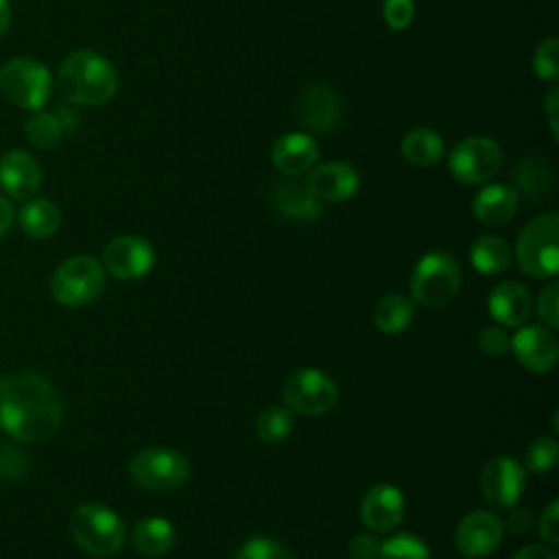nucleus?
<instances>
[{
  "instance_id": "obj_9",
  "label": "nucleus",
  "mask_w": 559,
  "mask_h": 559,
  "mask_svg": "<svg viewBox=\"0 0 559 559\" xmlns=\"http://www.w3.org/2000/svg\"><path fill=\"white\" fill-rule=\"evenodd\" d=\"M282 395L288 411L319 417L334 408L338 400V386L325 371L314 367H301L286 378Z\"/></svg>"
},
{
  "instance_id": "obj_39",
  "label": "nucleus",
  "mask_w": 559,
  "mask_h": 559,
  "mask_svg": "<svg viewBox=\"0 0 559 559\" xmlns=\"http://www.w3.org/2000/svg\"><path fill=\"white\" fill-rule=\"evenodd\" d=\"M539 535L548 544L559 542V502L557 500H550L548 507L544 509V513L539 518Z\"/></svg>"
},
{
  "instance_id": "obj_37",
  "label": "nucleus",
  "mask_w": 559,
  "mask_h": 559,
  "mask_svg": "<svg viewBox=\"0 0 559 559\" xmlns=\"http://www.w3.org/2000/svg\"><path fill=\"white\" fill-rule=\"evenodd\" d=\"M382 15H384V22L393 31H402L413 22L415 4H413V0H384Z\"/></svg>"
},
{
  "instance_id": "obj_16",
  "label": "nucleus",
  "mask_w": 559,
  "mask_h": 559,
  "mask_svg": "<svg viewBox=\"0 0 559 559\" xmlns=\"http://www.w3.org/2000/svg\"><path fill=\"white\" fill-rule=\"evenodd\" d=\"M41 186V166L35 155L13 148L0 157V188L11 199L26 201Z\"/></svg>"
},
{
  "instance_id": "obj_33",
  "label": "nucleus",
  "mask_w": 559,
  "mask_h": 559,
  "mask_svg": "<svg viewBox=\"0 0 559 559\" xmlns=\"http://www.w3.org/2000/svg\"><path fill=\"white\" fill-rule=\"evenodd\" d=\"M533 72L542 81H557L559 76V41L557 37H546L537 44L533 52Z\"/></svg>"
},
{
  "instance_id": "obj_17",
  "label": "nucleus",
  "mask_w": 559,
  "mask_h": 559,
  "mask_svg": "<svg viewBox=\"0 0 559 559\" xmlns=\"http://www.w3.org/2000/svg\"><path fill=\"white\" fill-rule=\"evenodd\" d=\"M306 186L319 201H347L358 192L360 175L349 162H328L310 168Z\"/></svg>"
},
{
  "instance_id": "obj_15",
  "label": "nucleus",
  "mask_w": 559,
  "mask_h": 559,
  "mask_svg": "<svg viewBox=\"0 0 559 559\" xmlns=\"http://www.w3.org/2000/svg\"><path fill=\"white\" fill-rule=\"evenodd\" d=\"M404 493L389 483L373 485L360 502V520L369 531L389 533L404 515Z\"/></svg>"
},
{
  "instance_id": "obj_8",
  "label": "nucleus",
  "mask_w": 559,
  "mask_h": 559,
  "mask_svg": "<svg viewBox=\"0 0 559 559\" xmlns=\"http://www.w3.org/2000/svg\"><path fill=\"white\" fill-rule=\"evenodd\" d=\"M131 480L146 491H175L190 474L188 459L168 448H144L129 463Z\"/></svg>"
},
{
  "instance_id": "obj_18",
  "label": "nucleus",
  "mask_w": 559,
  "mask_h": 559,
  "mask_svg": "<svg viewBox=\"0 0 559 559\" xmlns=\"http://www.w3.org/2000/svg\"><path fill=\"white\" fill-rule=\"evenodd\" d=\"M319 159L317 142L306 133H284L271 148L273 166L286 177H299L308 173Z\"/></svg>"
},
{
  "instance_id": "obj_25",
  "label": "nucleus",
  "mask_w": 559,
  "mask_h": 559,
  "mask_svg": "<svg viewBox=\"0 0 559 559\" xmlns=\"http://www.w3.org/2000/svg\"><path fill=\"white\" fill-rule=\"evenodd\" d=\"M17 223L31 238H50L61 225V212L48 199H28L17 214Z\"/></svg>"
},
{
  "instance_id": "obj_20",
  "label": "nucleus",
  "mask_w": 559,
  "mask_h": 559,
  "mask_svg": "<svg viewBox=\"0 0 559 559\" xmlns=\"http://www.w3.org/2000/svg\"><path fill=\"white\" fill-rule=\"evenodd\" d=\"M518 205L520 194L515 188L504 183H489L474 197L472 212L478 223L487 227H502L515 216Z\"/></svg>"
},
{
  "instance_id": "obj_11",
  "label": "nucleus",
  "mask_w": 559,
  "mask_h": 559,
  "mask_svg": "<svg viewBox=\"0 0 559 559\" xmlns=\"http://www.w3.org/2000/svg\"><path fill=\"white\" fill-rule=\"evenodd\" d=\"M524 487V467L513 456H496L480 472V493L496 509H513Z\"/></svg>"
},
{
  "instance_id": "obj_32",
  "label": "nucleus",
  "mask_w": 559,
  "mask_h": 559,
  "mask_svg": "<svg viewBox=\"0 0 559 559\" xmlns=\"http://www.w3.org/2000/svg\"><path fill=\"white\" fill-rule=\"evenodd\" d=\"M559 445L552 437H537L524 450V467L533 474L550 472L557 465Z\"/></svg>"
},
{
  "instance_id": "obj_40",
  "label": "nucleus",
  "mask_w": 559,
  "mask_h": 559,
  "mask_svg": "<svg viewBox=\"0 0 559 559\" xmlns=\"http://www.w3.org/2000/svg\"><path fill=\"white\" fill-rule=\"evenodd\" d=\"M349 559H380V544L376 537L360 533L349 544Z\"/></svg>"
},
{
  "instance_id": "obj_7",
  "label": "nucleus",
  "mask_w": 559,
  "mask_h": 559,
  "mask_svg": "<svg viewBox=\"0 0 559 559\" xmlns=\"http://www.w3.org/2000/svg\"><path fill=\"white\" fill-rule=\"evenodd\" d=\"M105 288V269L92 255L66 260L50 280V293L57 304L76 308L96 299Z\"/></svg>"
},
{
  "instance_id": "obj_26",
  "label": "nucleus",
  "mask_w": 559,
  "mask_h": 559,
  "mask_svg": "<svg viewBox=\"0 0 559 559\" xmlns=\"http://www.w3.org/2000/svg\"><path fill=\"white\" fill-rule=\"evenodd\" d=\"M415 317V301L400 293H389L373 308V325L384 334L404 332Z\"/></svg>"
},
{
  "instance_id": "obj_34",
  "label": "nucleus",
  "mask_w": 559,
  "mask_h": 559,
  "mask_svg": "<svg viewBox=\"0 0 559 559\" xmlns=\"http://www.w3.org/2000/svg\"><path fill=\"white\" fill-rule=\"evenodd\" d=\"M234 559H293V557L286 550V546H282L280 542L269 537H253L238 548Z\"/></svg>"
},
{
  "instance_id": "obj_21",
  "label": "nucleus",
  "mask_w": 559,
  "mask_h": 559,
  "mask_svg": "<svg viewBox=\"0 0 559 559\" xmlns=\"http://www.w3.org/2000/svg\"><path fill=\"white\" fill-rule=\"evenodd\" d=\"M299 116L312 131L325 133L338 124V98L328 85H312L299 98Z\"/></svg>"
},
{
  "instance_id": "obj_6",
  "label": "nucleus",
  "mask_w": 559,
  "mask_h": 559,
  "mask_svg": "<svg viewBox=\"0 0 559 559\" xmlns=\"http://www.w3.org/2000/svg\"><path fill=\"white\" fill-rule=\"evenodd\" d=\"M0 92L15 107L37 111L50 98L52 76L37 59L13 57L0 68Z\"/></svg>"
},
{
  "instance_id": "obj_41",
  "label": "nucleus",
  "mask_w": 559,
  "mask_h": 559,
  "mask_svg": "<svg viewBox=\"0 0 559 559\" xmlns=\"http://www.w3.org/2000/svg\"><path fill=\"white\" fill-rule=\"evenodd\" d=\"M507 528L513 535H528L533 531V513L528 509H515L507 518Z\"/></svg>"
},
{
  "instance_id": "obj_29",
  "label": "nucleus",
  "mask_w": 559,
  "mask_h": 559,
  "mask_svg": "<svg viewBox=\"0 0 559 559\" xmlns=\"http://www.w3.org/2000/svg\"><path fill=\"white\" fill-rule=\"evenodd\" d=\"M515 183L531 199L544 197L552 188V170L546 162L526 159L515 170Z\"/></svg>"
},
{
  "instance_id": "obj_24",
  "label": "nucleus",
  "mask_w": 559,
  "mask_h": 559,
  "mask_svg": "<svg viewBox=\"0 0 559 559\" xmlns=\"http://www.w3.org/2000/svg\"><path fill=\"white\" fill-rule=\"evenodd\" d=\"M469 262L480 275H500L511 264V247L500 236H478L469 247Z\"/></svg>"
},
{
  "instance_id": "obj_27",
  "label": "nucleus",
  "mask_w": 559,
  "mask_h": 559,
  "mask_svg": "<svg viewBox=\"0 0 559 559\" xmlns=\"http://www.w3.org/2000/svg\"><path fill=\"white\" fill-rule=\"evenodd\" d=\"M400 148H402L404 159L413 166H432L445 153L441 135L428 127H417V129L408 131L402 140Z\"/></svg>"
},
{
  "instance_id": "obj_36",
  "label": "nucleus",
  "mask_w": 559,
  "mask_h": 559,
  "mask_svg": "<svg viewBox=\"0 0 559 559\" xmlns=\"http://www.w3.org/2000/svg\"><path fill=\"white\" fill-rule=\"evenodd\" d=\"M537 314L548 328L559 325V284L550 282L537 297Z\"/></svg>"
},
{
  "instance_id": "obj_3",
  "label": "nucleus",
  "mask_w": 559,
  "mask_h": 559,
  "mask_svg": "<svg viewBox=\"0 0 559 559\" xmlns=\"http://www.w3.org/2000/svg\"><path fill=\"white\" fill-rule=\"evenodd\" d=\"M70 533L76 546L94 557H114L127 537L120 515L98 502H87L74 509L70 518Z\"/></svg>"
},
{
  "instance_id": "obj_14",
  "label": "nucleus",
  "mask_w": 559,
  "mask_h": 559,
  "mask_svg": "<svg viewBox=\"0 0 559 559\" xmlns=\"http://www.w3.org/2000/svg\"><path fill=\"white\" fill-rule=\"evenodd\" d=\"M511 349L522 367L533 373H548L559 360V345L550 330L542 325H524L511 338Z\"/></svg>"
},
{
  "instance_id": "obj_5",
  "label": "nucleus",
  "mask_w": 559,
  "mask_h": 559,
  "mask_svg": "<svg viewBox=\"0 0 559 559\" xmlns=\"http://www.w3.org/2000/svg\"><path fill=\"white\" fill-rule=\"evenodd\" d=\"M459 286V264L445 251H428L426 255H421L411 275L413 301L426 308H443L456 297Z\"/></svg>"
},
{
  "instance_id": "obj_19",
  "label": "nucleus",
  "mask_w": 559,
  "mask_h": 559,
  "mask_svg": "<svg viewBox=\"0 0 559 559\" xmlns=\"http://www.w3.org/2000/svg\"><path fill=\"white\" fill-rule=\"evenodd\" d=\"M531 306L533 304H531V295H528L526 286L515 280L496 284L487 299V308H489V314L493 317V321H498L507 328L522 325L531 314Z\"/></svg>"
},
{
  "instance_id": "obj_2",
  "label": "nucleus",
  "mask_w": 559,
  "mask_h": 559,
  "mask_svg": "<svg viewBox=\"0 0 559 559\" xmlns=\"http://www.w3.org/2000/svg\"><path fill=\"white\" fill-rule=\"evenodd\" d=\"M57 85L66 100L76 105H103L118 92V72L103 55L72 50L59 66Z\"/></svg>"
},
{
  "instance_id": "obj_10",
  "label": "nucleus",
  "mask_w": 559,
  "mask_h": 559,
  "mask_svg": "<svg viewBox=\"0 0 559 559\" xmlns=\"http://www.w3.org/2000/svg\"><path fill=\"white\" fill-rule=\"evenodd\" d=\"M502 148L496 140L485 135H472L461 140L448 155V168L452 177L465 186L487 183L502 168Z\"/></svg>"
},
{
  "instance_id": "obj_45",
  "label": "nucleus",
  "mask_w": 559,
  "mask_h": 559,
  "mask_svg": "<svg viewBox=\"0 0 559 559\" xmlns=\"http://www.w3.org/2000/svg\"><path fill=\"white\" fill-rule=\"evenodd\" d=\"M11 26V4L9 0H0V37L7 35Z\"/></svg>"
},
{
  "instance_id": "obj_31",
  "label": "nucleus",
  "mask_w": 559,
  "mask_h": 559,
  "mask_svg": "<svg viewBox=\"0 0 559 559\" xmlns=\"http://www.w3.org/2000/svg\"><path fill=\"white\" fill-rule=\"evenodd\" d=\"M380 559H430V550L413 533H397L380 546Z\"/></svg>"
},
{
  "instance_id": "obj_12",
  "label": "nucleus",
  "mask_w": 559,
  "mask_h": 559,
  "mask_svg": "<svg viewBox=\"0 0 559 559\" xmlns=\"http://www.w3.org/2000/svg\"><path fill=\"white\" fill-rule=\"evenodd\" d=\"M504 537V524L493 511H472L463 515L454 531V544L463 557L480 559L498 550Z\"/></svg>"
},
{
  "instance_id": "obj_44",
  "label": "nucleus",
  "mask_w": 559,
  "mask_h": 559,
  "mask_svg": "<svg viewBox=\"0 0 559 559\" xmlns=\"http://www.w3.org/2000/svg\"><path fill=\"white\" fill-rule=\"evenodd\" d=\"M11 223H13V205L9 203L7 197L0 194V238L9 231Z\"/></svg>"
},
{
  "instance_id": "obj_13",
  "label": "nucleus",
  "mask_w": 559,
  "mask_h": 559,
  "mask_svg": "<svg viewBox=\"0 0 559 559\" xmlns=\"http://www.w3.org/2000/svg\"><path fill=\"white\" fill-rule=\"evenodd\" d=\"M103 264L118 280H138L153 269L155 249L142 236H118L105 247Z\"/></svg>"
},
{
  "instance_id": "obj_30",
  "label": "nucleus",
  "mask_w": 559,
  "mask_h": 559,
  "mask_svg": "<svg viewBox=\"0 0 559 559\" xmlns=\"http://www.w3.org/2000/svg\"><path fill=\"white\" fill-rule=\"evenodd\" d=\"M293 430V411L286 406H269L255 419V435L266 443L284 441Z\"/></svg>"
},
{
  "instance_id": "obj_22",
  "label": "nucleus",
  "mask_w": 559,
  "mask_h": 559,
  "mask_svg": "<svg viewBox=\"0 0 559 559\" xmlns=\"http://www.w3.org/2000/svg\"><path fill=\"white\" fill-rule=\"evenodd\" d=\"M273 203L280 214L293 221H317L323 214L321 201L301 181H282L275 186Z\"/></svg>"
},
{
  "instance_id": "obj_1",
  "label": "nucleus",
  "mask_w": 559,
  "mask_h": 559,
  "mask_svg": "<svg viewBox=\"0 0 559 559\" xmlns=\"http://www.w3.org/2000/svg\"><path fill=\"white\" fill-rule=\"evenodd\" d=\"M63 419L55 386L35 371L22 369L0 378V428L24 443L46 441Z\"/></svg>"
},
{
  "instance_id": "obj_28",
  "label": "nucleus",
  "mask_w": 559,
  "mask_h": 559,
  "mask_svg": "<svg viewBox=\"0 0 559 559\" xmlns=\"http://www.w3.org/2000/svg\"><path fill=\"white\" fill-rule=\"evenodd\" d=\"M24 133H26V140L33 146H37V148H52L55 144H59V140L63 135V124H61V120L55 114L37 109L26 120Z\"/></svg>"
},
{
  "instance_id": "obj_4",
  "label": "nucleus",
  "mask_w": 559,
  "mask_h": 559,
  "mask_svg": "<svg viewBox=\"0 0 559 559\" xmlns=\"http://www.w3.org/2000/svg\"><path fill=\"white\" fill-rule=\"evenodd\" d=\"M515 258L531 277H555L559 271V216L544 212L518 236Z\"/></svg>"
},
{
  "instance_id": "obj_35",
  "label": "nucleus",
  "mask_w": 559,
  "mask_h": 559,
  "mask_svg": "<svg viewBox=\"0 0 559 559\" xmlns=\"http://www.w3.org/2000/svg\"><path fill=\"white\" fill-rule=\"evenodd\" d=\"M478 347L485 356H491V358H500L502 354L509 352L511 347V338L507 336V332L498 325H487L480 330L478 334Z\"/></svg>"
},
{
  "instance_id": "obj_43",
  "label": "nucleus",
  "mask_w": 559,
  "mask_h": 559,
  "mask_svg": "<svg viewBox=\"0 0 559 559\" xmlns=\"http://www.w3.org/2000/svg\"><path fill=\"white\" fill-rule=\"evenodd\" d=\"M513 559H557L555 552L542 544H526L524 548H520Z\"/></svg>"
},
{
  "instance_id": "obj_23",
  "label": "nucleus",
  "mask_w": 559,
  "mask_h": 559,
  "mask_svg": "<svg viewBox=\"0 0 559 559\" xmlns=\"http://www.w3.org/2000/svg\"><path fill=\"white\" fill-rule=\"evenodd\" d=\"M131 544L146 557H162L175 544V526L166 518H144L133 526Z\"/></svg>"
},
{
  "instance_id": "obj_42",
  "label": "nucleus",
  "mask_w": 559,
  "mask_h": 559,
  "mask_svg": "<svg viewBox=\"0 0 559 559\" xmlns=\"http://www.w3.org/2000/svg\"><path fill=\"white\" fill-rule=\"evenodd\" d=\"M557 105H559V92H557V87H552L548 94H546V98H544V109H546V114H548V127H550V133H552V138L557 140Z\"/></svg>"
},
{
  "instance_id": "obj_38",
  "label": "nucleus",
  "mask_w": 559,
  "mask_h": 559,
  "mask_svg": "<svg viewBox=\"0 0 559 559\" xmlns=\"http://www.w3.org/2000/svg\"><path fill=\"white\" fill-rule=\"evenodd\" d=\"M26 472V456L7 443H0V476L2 478H20Z\"/></svg>"
}]
</instances>
